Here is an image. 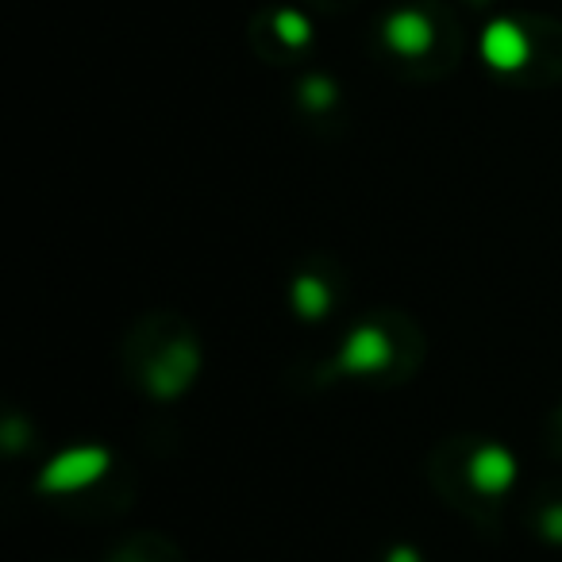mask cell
Wrapping results in <instances>:
<instances>
[{"label": "cell", "mask_w": 562, "mask_h": 562, "mask_svg": "<svg viewBox=\"0 0 562 562\" xmlns=\"http://www.w3.org/2000/svg\"><path fill=\"white\" fill-rule=\"evenodd\" d=\"M109 451L104 447H70V451L55 454V459L43 467L40 490L43 493H78L86 485L101 482L109 474Z\"/></svg>", "instance_id": "obj_1"}, {"label": "cell", "mask_w": 562, "mask_h": 562, "mask_svg": "<svg viewBox=\"0 0 562 562\" xmlns=\"http://www.w3.org/2000/svg\"><path fill=\"white\" fill-rule=\"evenodd\" d=\"M390 359H393L390 339L378 328H370V324L367 328H355L351 339L344 344V355H339L344 370H351V374H378Z\"/></svg>", "instance_id": "obj_2"}, {"label": "cell", "mask_w": 562, "mask_h": 562, "mask_svg": "<svg viewBox=\"0 0 562 562\" xmlns=\"http://www.w3.org/2000/svg\"><path fill=\"white\" fill-rule=\"evenodd\" d=\"M470 482L482 493H505L516 482V459L505 447H482L470 459Z\"/></svg>", "instance_id": "obj_3"}, {"label": "cell", "mask_w": 562, "mask_h": 562, "mask_svg": "<svg viewBox=\"0 0 562 562\" xmlns=\"http://www.w3.org/2000/svg\"><path fill=\"white\" fill-rule=\"evenodd\" d=\"M485 58H490L497 70H516V66L528 58V43L516 32L513 24H493L485 32Z\"/></svg>", "instance_id": "obj_4"}, {"label": "cell", "mask_w": 562, "mask_h": 562, "mask_svg": "<svg viewBox=\"0 0 562 562\" xmlns=\"http://www.w3.org/2000/svg\"><path fill=\"white\" fill-rule=\"evenodd\" d=\"M293 305H297V313L305 316V321H321V316L328 313L331 297L316 278H297L293 281Z\"/></svg>", "instance_id": "obj_5"}, {"label": "cell", "mask_w": 562, "mask_h": 562, "mask_svg": "<svg viewBox=\"0 0 562 562\" xmlns=\"http://www.w3.org/2000/svg\"><path fill=\"white\" fill-rule=\"evenodd\" d=\"M390 40L397 50H408V55H413V50H424V43H428V27L413 16H401V20H393Z\"/></svg>", "instance_id": "obj_6"}, {"label": "cell", "mask_w": 562, "mask_h": 562, "mask_svg": "<svg viewBox=\"0 0 562 562\" xmlns=\"http://www.w3.org/2000/svg\"><path fill=\"white\" fill-rule=\"evenodd\" d=\"M385 562H420V559H416L413 547H393L390 559H385Z\"/></svg>", "instance_id": "obj_7"}, {"label": "cell", "mask_w": 562, "mask_h": 562, "mask_svg": "<svg viewBox=\"0 0 562 562\" xmlns=\"http://www.w3.org/2000/svg\"><path fill=\"white\" fill-rule=\"evenodd\" d=\"M547 531L551 539H562V513H547Z\"/></svg>", "instance_id": "obj_8"}]
</instances>
